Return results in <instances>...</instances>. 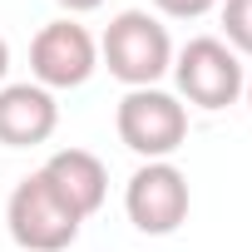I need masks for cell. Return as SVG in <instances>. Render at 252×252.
Instances as JSON below:
<instances>
[{"mask_svg":"<svg viewBox=\"0 0 252 252\" xmlns=\"http://www.w3.org/2000/svg\"><path fill=\"white\" fill-rule=\"evenodd\" d=\"M5 74H10V45H5V35H0V84H5Z\"/></svg>","mask_w":252,"mask_h":252,"instance_id":"cell-12","label":"cell"},{"mask_svg":"<svg viewBox=\"0 0 252 252\" xmlns=\"http://www.w3.org/2000/svg\"><path fill=\"white\" fill-rule=\"evenodd\" d=\"M168 74H173V84H178V99H188V104H198V109H208V114L237 104V99H242V84H247L242 55H237L227 40H218V35L188 40V45L173 55V69H168Z\"/></svg>","mask_w":252,"mask_h":252,"instance_id":"cell-2","label":"cell"},{"mask_svg":"<svg viewBox=\"0 0 252 252\" xmlns=\"http://www.w3.org/2000/svg\"><path fill=\"white\" fill-rule=\"evenodd\" d=\"M114 124H119V144L134 149L144 163L173 158L183 149V139H188V104L178 94L158 89V84L154 89H129L119 99Z\"/></svg>","mask_w":252,"mask_h":252,"instance_id":"cell-3","label":"cell"},{"mask_svg":"<svg viewBox=\"0 0 252 252\" xmlns=\"http://www.w3.org/2000/svg\"><path fill=\"white\" fill-rule=\"evenodd\" d=\"M60 129V104L40 84H0V144L35 149Z\"/></svg>","mask_w":252,"mask_h":252,"instance_id":"cell-8","label":"cell"},{"mask_svg":"<svg viewBox=\"0 0 252 252\" xmlns=\"http://www.w3.org/2000/svg\"><path fill=\"white\" fill-rule=\"evenodd\" d=\"M60 10H69V15H89V10H99L104 0H55Z\"/></svg>","mask_w":252,"mask_h":252,"instance_id":"cell-11","label":"cell"},{"mask_svg":"<svg viewBox=\"0 0 252 252\" xmlns=\"http://www.w3.org/2000/svg\"><path fill=\"white\" fill-rule=\"evenodd\" d=\"M188 173L168 158H154V163H139L129 188H124V213L129 222L144 232V237H168L188 222Z\"/></svg>","mask_w":252,"mask_h":252,"instance_id":"cell-5","label":"cell"},{"mask_svg":"<svg viewBox=\"0 0 252 252\" xmlns=\"http://www.w3.org/2000/svg\"><path fill=\"white\" fill-rule=\"evenodd\" d=\"M154 5L168 15V20H198V15H208L218 0H154Z\"/></svg>","mask_w":252,"mask_h":252,"instance_id":"cell-10","label":"cell"},{"mask_svg":"<svg viewBox=\"0 0 252 252\" xmlns=\"http://www.w3.org/2000/svg\"><path fill=\"white\" fill-rule=\"evenodd\" d=\"M99 69V40L74 20V15H60L50 20L35 40H30V74L40 89H79L89 84V74Z\"/></svg>","mask_w":252,"mask_h":252,"instance_id":"cell-6","label":"cell"},{"mask_svg":"<svg viewBox=\"0 0 252 252\" xmlns=\"http://www.w3.org/2000/svg\"><path fill=\"white\" fill-rule=\"evenodd\" d=\"M99 64L129 89H154L173 69L168 25L149 10H119L99 40Z\"/></svg>","mask_w":252,"mask_h":252,"instance_id":"cell-1","label":"cell"},{"mask_svg":"<svg viewBox=\"0 0 252 252\" xmlns=\"http://www.w3.org/2000/svg\"><path fill=\"white\" fill-rule=\"evenodd\" d=\"M222 30L237 55H252V0H222Z\"/></svg>","mask_w":252,"mask_h":252,"instance_id":"cell-9","label":"cell"},{"mask_svg":"<svg viewBox=\"0 0 252 252\" xmlns=\"http://www.w3.org/2000/svg\"><path fill=\"white\" fill-rule=\"evenodd\" d=\"M5 227H10L15 247H25V252H64L79 237V218L60 203V193L45 183V173H30L15 183V193L5 203Z\"/></svg>","mask_w":252,"mask_h":252,"instance_id":"cell-4","label":"cell"},{"mask_svg":"<svg viewBox=\"0 0 252 252\" xmlns=\"http://www.w3.org/2000/svg\"><path fill=\"white\" fill-rule=\"evenodd\" d=\"M40 173H45V183L60 193V203H64L79 222L94 218V213L104 208V198H109V168H104V158L89 154V149H55Z\"/></svg>","mask_w":252,"mask_h":252,"instance_id":"cell-7","label":"cell"},{"mask_svg":"<svg viewBox=\"0 0 252 252\" xmlns=\"http://www.w3.org/2000/svg\"><path fill=\"white\" fill-rule=\"evenodd\" d=\"M242 94H247V104H252V74H247V84H242Z\"/></svg>","mask_w":252,"mask_h":252,"instance_id":"cell-13","label":"cell"}]
</instances>
